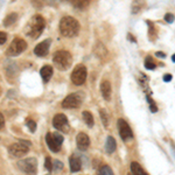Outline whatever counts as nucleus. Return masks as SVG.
Returning a JSON list of instances; mask_svg holds the SVG:
<instances>
[{"label": "nucleus", "instance_id": "obj_21", "mask_svg": "<svg viewBox=\"0 0 175 175\" xmlns=\"http://www.w3.org/2000/svg\"><path fill=\"white\" fill-rule=\"evenodd\" d=\"M40 74H41L42 79L44 82H48L49 79L51 78V76H53V68L50 65H44V67H42Z\"/></svg>", "mask_w": 175, "mask_h": 175}, {"label": "nucleus", "instance_id": "obj_27", "mask_svg": "<svg viewBox=\"0 0 175 175\" xmlns=\"http://www.w3.org/2000/svg\"><path fill=\"white\" fill-rule=\"evenodd\" d=\"M147 102H148V104H149V110L153 112V113H155V112H158V106H156V103L153 100V98L151 97L149 95H147Z\"/></svg>", "mask_w": 175, "mask_h": 175}, {"label": "nucleus", "instance_id": "obj_39", "mask_svg": "<svg viewBox=\"0 0 175 175\" xmlns=\"http://www.w3.org/2000/svg\"><path fill=\"white\" fill-rule=\"evenodd\" d=\"M172 61H173V62L175 63V54H174L173 56H172Z\"/></svg>", "mask_w": 175, "mask_h": 175}, {"label": "nucleus", "instance_id": "obj_33", "mask_svg": "<svg viewBox=\"0 0 175 175\" xmlns=\"http://www.w3.org/2000/svg\"><path fill=\"white\" fill-rule=\"evenodd\" d=\"M7 41V34L5 32H0V46Z\"/></svg>", "mask_w": 175, "mask_h": 175}, {"label": "nucleus", "instance_id": "obj_24", "mask_svg": "<svg viewBox=\"0 0 175 175\" xmlns=\"http://www.w3.org/2000/svg\"><path fill=\"white\" fill-rule=\"evenodd\" d=\"M71 2H72V5L75 7L79 8V9H83V8L89 6L90 0H72Z\"/></svg>", "mask_w": 175, "mask_h": 175}, {"label": "nucleus", "instance_id": "obj_10", "mask_svg": "<svg viewBox=\"0 0 175 175\" xmlns=\"http://www.w3.org/2000/svg\"><path fill=\"white\" fill-rule=\"evenodd\" d=\"M53 125H54L56 130H58V131H61L63 133L69 132L70 130L69 120L63 113H58L53 118Z\"/></svg>", "mask_w": 175, "mask_h": 175}, {"label": "nucleus", "instance_id": "obj_29", "mask_svg": "<svg viewBox=\"0 0 175 175\" xmlns=\"http://www.w3.org/2000/svg\"><path fill=\"white\" fill-rule=\"evenodd\" d=\"M44 167L47 168V170H49V172L53 170V162H51V159L49 156H47L44 160Z\"/></svg>", "mask_w": 175, "mask_h": 175}, {"label": "nucleus", "instance_id": "obj_12", "mask_svg": "<svg viewBox=\"0 0 175 175\" xmlns=\"http://www.w3.org/2000/svg\"><path fill=\"white\" fill-rule=\"evenodd\" d=\"M76 142H77V148L79 151H85V149H88V147L90 145V139H89V137H88L86 133L81 132L77 134Z\"/></svg>", "mask_w": 175, "mask_h": 175}, {"label": "nucleus", "instance_id": "obj_34", "mask_svg": "<svg viewBox=\"0 0 175 175\" xmlns=\"http://www.w3.org/2000/svg\"><path fill=\"white\" fill-rule=\"evenodd\" d=\"M172 78H173V76L170 75V74H166V75H163V82H170L172 81Z\"/></svg>", "mask_w": 175, "mask_h": 175}, {"label": "nucleus", "instance_id": "obj_13", "mask_svg": "<svg viewBox=\"0 0 175 175\" xmlns=\"http://www.w3.org/2000/svg\"><path fill=\"white\" fill-rule=\"evenodd\" d=\"M49 47H50V40H44V41L40 42L34 48V54L36 56L43 57L48 54Z\"/></svg>", "mask_w": 175, "mask_h": 175}, {"label": "nucleus", "instance_id": "obj_17", "mask_svg": "<svg viewBox=\"0 0 175 175\" xmlns=\"http://www.w3.org/2000/svg\"><path fill=\"white\" fill-rule=\"evenodd\" d=\"M117 148V142H116V139L109 135L107 139H106V142H105V152L107 154H112Z\"/></svg>", "mask_w": 175, "mask_h": 175}, {"label": "nucleus", "instance_id": "obj_16", "mask_svg": "<svg viewBox=\"0 0 175 175\" xmlns=\"http://www.w3.org/2000/svg\"><path fill=\"white\" fill-rule=\"evenodd\" d=\"M69 165L71 172H78L82 168V161L77 155H71L69 159Z\"/></svg>", "mask_w": 175, "mask_h": 175}, {"label": "nucleus", "instance_id": "obj_28", "mask_svg": "<svg viewBox=\"0 0 175 175\" xmlns=\"http://www.w3.org/2000/svg\"><path fill=\"white\" fill-rule=\"evenodd\" d=\"M99 114H100V119H102V121H103V125L105 127H107L109 126V116H107V113L105 110H100L99 111Z\"/></svg>", "mask_w": 175, "mask_h": 175}, {"label": "nucleus", "instance_id": "obj_18", "mask_svg": "<svg viewBox=\"0 0 175 175\" xmlns=\"http://www.w3.org/2000/svg\"><path fill=\"white\" fill-rule=\"evenodd\" d=\"M145 7V0H133L131 4V12L132 14H138Z\"/></svg>", "mask_w": 175, "mask_h": 175}, {"label": "nucleus", "instance_id": "obj_6", "mask_svg": "<svg viewBox=\"0 0 175 175\" xmlns=\"http://www.w3.org/2000/svg\"><path fill=\"white\" fill-rule=\"evenodd\" d=\"M27 48V43L25 40L15 37L12 43L9 44V47L7 49V55L8 56H18L20 55L21 53H23Z\"/></svg>", "mask_w": 175, "mask_h": 175}, {"label": "nucleus", "instance_id": "obj_40", "mask_svg": "<svg viewBox=\"0 0 175 175\" xmlns=\"http://www.w3.org/2000/svg\"><path fill=\"white\" fill-rule=\"evenodd\" d=\"M63 1H72V0H63Z\"/></svg>", "mask_w": 175, "mask_h": 175}, {"label": "nucleus", "instance_id": "obj_32", "mask_svg": "<svg viewBox=\"0 0 175 175\" xmlns=\"http://www.w3.org/2000/svg\"><path fill=\"white\" fill-rule=\"evenodd\" d=\"M174 20H175V16L172 13H167L165 15V21L168 22V23H173Z\"/></svg>", "mask_w": 175, "mask_h": 175}, {"label": "nucleus", "instance_id": "obj_38", "mask_svg": "<svg viewBox=\"0 0 175 175\" xmlns=\"http://www.w3.org/2000/svg\"><path fill=\"white\" fill-rule=\"evenodd\" d=\"M172 149H173V153H174V156H175V146L172 144Z\"/></svg>", "mask_w": 175, "mask_h": 175}, {"label": "nucleus", "instance_id": "obj_8", "mask_svg": "<svg viewBox=\"0 0 175 175\" xmlns=\"http://www.w3.org/2000/svg\"><path fill=\"white\" fill-rule=\"evenodd\" d=\"M86 75H88L86 68L84 67L83 64H78L76 68L74 69V71L71 72V81H72V83L76 84V85H82V84H84L85 79H86Z\"/></svg>", "mask_w": 175, "mask_h": 175}, {"label": "nucleus", "instance_id": "obj_37", "mask_svg": "<svg viewBox=\"0 0 175 175\" xmlns=\"http://www.w3.org/2000/svg\"><path fill=\"white\" fill-rule=\"evenodd\" d=\"M127 37H128V40H131V41H132V42H137V40H135V37H134L133 35L128 34V35H127Z\"/></svg>", "mask_w": 175, "mask_h": 175}, {"label": "nucleus", "instance_id": "obj_20", "mask_svg": "<svg viewBox=\"0 0 175 175\" xmlns=\"http://www.w3.org/2000/svg\"><path fill=\"white\" fill-rule=\"evenodd\" d=\"M146 22H147V25H148V37H149L151 41L154 42L156 40V37H158V29L154 26V23L152 21L146 20Z\"/></svg>", "mask_w": 175, "mask_h": 175}, {"label": "nucleus", "instance_id": "obj_1", "mask_svg": "<svg viewBox=\"0 0 175 175\" xmlns=\"http://www.w3.org/2000/svg\"><path fill=\"white\" fill-rule=\"evenodd\" d=\"M60 32L65 37H74L79 32V23L72 16H64L60 21Z\"/></svg>", "mask_w": 175, "mask_h": 175}, {"label": "nucleus", "instance_id": "obj_36", "mask_svg": "<svg viewBox=\"0 0 175 175\" xmlns=\"http://www.w3.org/2000/svg\"><path fill=\"white\" fill-rule=\"evenodd\" d=\"M155 55L158 56V57H161V58L166 57V54H165V53H161V51H158V53H155Z\"/></svg>", "mask_w": 175, "mask_h": 175}, {"label": "nucleus", "instance_id": "obj_11", "mask_svg": "<svg viewBox=\"0 0 175 175\" xmlns=\"http://www.w3.org/2000/svg\"><path fill=\"white\" fill-rule=\"evenodd\" d=\"M117 125H118V131H119V135L120 138L124 140V141H127V140L132 139L133 138V133H132V130L130 125L126 123V120L124 119H118L117 121Z\"/></svg>", "mask_w": 175, "mask_h": 175}, {"label": "nucleus", "instance_id": "obj_30", "mask_svg": "<svg viewBox=\"0 0 175 175\" xmlns=\"http://www.w3.org/2000/svg\"><path fill=\"white\" fill-rule=\"evenodd\" d=\"M27 126H28V128H29L32 132H35V130H36V124H35L34 120L28 119V120H27Z\"/></svg>", "mask_w": 175, "mask_h": 175}, {"label": "nucleus", "instance_id": "obj_25", "mask_svg": "<svg viewBox=\"0 0 175 175\" xmlns=\"http://www.w3.org/2000/svg\"><path fill=\"white\" fill-rule=\"evenodd\" d=\"M144 65H145V68L148 70H154L156 68V64L154 63L153 58L151 57V56H147L146 58H145V63H144Z\"/></svg>", "mask_w": 175, "mask_h": 175}, {"label": "nucleus", "instance_id": "obj_26", "mask_svg": "<svg viewBox=\"0 0 175 175\" xmlns=\"http://www.w3.org/2000/svg\"><path fill=\"white\" fill-rule=\"evenodd\" d=\"M98 175H114V174H113V172H112V169L110 168V166L104 165V166H102V167L98 169Z\"/></svg>", "mask_w": 175, "mask_h": 175}, {"label": "nucleus", "instance_id": "obj_22", "mask_svg": "<svg viewBox=\"0 0 175 175\" xmlns=\"http://www.w3.org/2000/svg\"><path fill=\"white\" fill-rule=\"evenodd\" d=\"M16 20H18V14L9 13L6 18L4 19V26H5V27H9V26L13 25L14 22H16Z\"/></svg>", "mask_w": 175, "mask_h": 175}, {"label": "nucleus", "instance_id": "obj_19", "mask_svg": "<svg viewBox=\"0 0 175 175\" xmlns=\"http://www.w3.org/2000/svg\"><path fill=\"white\" fill-rule=\"evenodd\" d=\"M130 167H131L132 175H148L146 172H145V169L141 167L137 161H132L131 165H130Z\"/></svg>", "mask_w": 175, "mask_h": 175}, {"label": "nucleus", "instance_id": "obj_23", "mask_svg": "<svg viewBox=\"0 0 175 175\" xmlns=\"http://www.w3.org/2000/svg\"><path fill=\"white\" fill-rule=\"evenodd\" d=\"M82 116H83V120L85 121V124L89 126V127H92L93 124H95V120H93L92 113L89 111H84L83 113H82Z\"/></svg>", "mask_w": 175, "mask_h": 175}, {"label": "nucleus", "instance_id": "obj_9", "mask_svg": "<svg viewBox=\"0 0 175 175\" xmlns=\"http://www.w3.org/2000/svg\"><path fill=\"white\" fill-rule=\"evenodd\" d=\"M83 97L81 93H71L63 99L62 106L64 109H77L82 105Z\"/></svg>", "mask_w": 175, "mask_h": 175}, {"label": "nucleus", "instance_id": "obj_5", "mask_svg": "<svg viewBox=\"0 0 175 175\" xmlns=\"http://www.w3.org/2000/svg\"><path fill=\"white\" fill-rule=\"evenodd\" d=\"M18 167L26 174L35 175L37 172V160L35 158H28L25 160H21L18 162Z\"/></svg>", "mask_w": 175, "mask_h": 175}, {"label": "nucleus", "instance_id": "obj_41", "mask_svg": "<svg viewBox=\"0 0 175 175\" xmlns=\"http://www.w3.org/2000/svg\"><path fill=\"white\" fill-rule=\"evenodd\" d=\"M47 175H49V174H47Z\"/></svg>", "mask_w": 175, "mask_h": 175}, {"label": "nucleus", "instance_id": "obj_31", "mask_svg": "<svg viewBox=\"0 0 175 175\" xmlns=\"http://www.w3.org/2000/svg\"><path fill=\"white\" fill-rule=\"evenodd\" d=\"M63 168V163L61 161L56 160L53 162V169H55V170H61Z\"/></svg>", "mask_w": 175, "mask_h": 175}, {"label": "nucleus", "instance_id": "obj_35", "mask_svg": "<svg viewBox=\"0 0 175 175\" xmlns=\"http://www.w3.org/2000/svg\"><path fill=\"white\" fill-rule=\"evenodd\" d=\"M4 125H5V119H4V116L0 113V130L4 127Z\"/></svg>", "mask_w": 175, "mask_h": 175}, {"label": "nucleus", "instance_id": "obj_14", "mask_svg": "<svg viewBox=\"0 0 175 175\" xmlns=\"http://www.w3.org/2000/svg\"><path fill=\"white\" fill-rule=\"evenodd\" d=\"M93 53H95V55L97 56L98 58H100V60H105V58L107 57V55H109V51H107L106 47H105L100 41H98L97 43L95 44Z\"/></svg>", "mask_w": 175, "mask_h": 175}, {"label": "nucleus", "instance_id": "obj_3", "mask_svg": "<svg viewBox=\"0 0 175 175\" xmlns=\"http://www.w3.org/2000/svg\"><path fill=\"white\" fill-rule=\"evenodd\" d=\"M53 62L58 70H68L72 63V56L67 50H58L54 54Z\"/></svg>", "mask_w": 175, "mask_h": 175}, {"label": "nucleus", "instance_id": "obj_7", "mask_svg": "<svg viewBox=\"0 0 175 175\" xmlns=\"http://www.w3.org/2000/svg\"><path fill=\"white\" fill-rule=\"evenodd\" d=\"M46 141H47V145L50 148V151L58 152L62 146L63 137L58 133H48L46 135Z\"/></svg>", "mask_w": 175, "mask_h": 175}, {"label": "nucleus", "instance_id": "obj_2", "mask_svg": "<svg viewBox=\"0 0 175 175\" xmlns=\"http://www.w3.org/2000/svg\"><path fill=\"white\" fill-rule=\"evenodd\" d=\"M44 27H46V21H44V19L42 18L41 15H34L27 23V26L25 28V32H26V34H27L29 37L37 39V37L42 34Z\"/></svg>", "mask_w": 175, "mask_h": 175}, {"label": "nucleus", "instance_id": "obj_4", "mask_svg": "<svg viewBox=\"0 0 175 175\" xmlns=\"http://www.w3.org/2000/svg\"><path fill=\"white\" fill-rule=\"evenodd\" d=\"M29 147H30V142L22 140V141H19V142H15L13 145H11L9 148H8V152L14 158H20V156L27 153Z\"/></svg>", "mask_w": 175, "mask_h": 175}, {"label": "nucleus", "instance_id": "obj_15", "mask_svg": "<svg viewBox=\"0 0 175 175\" xmlns=\"http://www.w3.org/2000/svg\"><path fill=\"white\" fill-rule=\"evenodd\" d=\"M100 92L103 95V98L105 100H110L111 99V92H112V88H111V83L109 81H103L102 84H100Z\"/></svg>", "mask_w": 175, "mask_h": 175}]
</instances>
